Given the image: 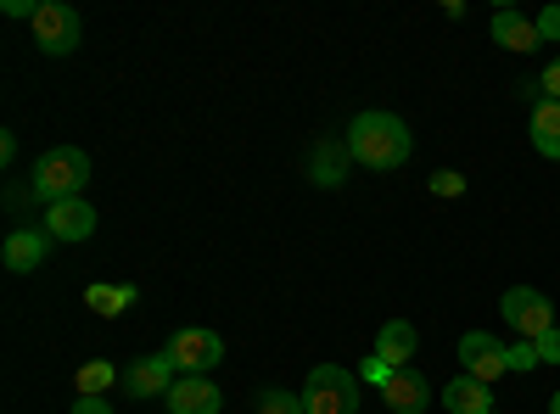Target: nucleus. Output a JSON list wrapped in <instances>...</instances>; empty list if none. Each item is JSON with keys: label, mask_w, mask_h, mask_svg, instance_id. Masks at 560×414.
I'll return each instance as SVG.
<instances>
[{"label": "nucleus", "mask_w": 560, "mask_h": 414, "mask_svg": "<svg viewBox=\"0 0 560 414\" xmlns=\"http://www.w3.org/2000/svg\"><path fill=\"white\" fill-rule=\"evenodd\" d=\"M45 236H51V241H90V236H96V208H90L84 197L45 208Z\"/></svg>", "instance_id": "obj_9"}, {"label": "nucleus", "mask_w": 560, "mask_h": 414, "mask_svg": "<svg viewBox=\"0 0 560 414\" xmlns=\"http://www.w3.org/2000/svg\"><path fill=\"white\" fill-rule=\"evenodd\" d=\"M504 364H510V370H533V364H538V342H516V347H504Z\"/></svg>", "instance_id": "obj_21"}, {"label": "nucleus", "mask_w": 560, "mask_h": 414, "mask_svg": "<svg viewBox=\"0 0 560 414\" xmlns=\"http://www.w3.org/2000/svg\"><path fill=\"white\" fill-rule=\"evenodd\" d=\"M382 403H387L393 414H420V409L432 403V381L404 364V370H393V376H387V387H382Z\"/></svg>", "instance_id": "obj_10"}, {"label": "nucleus", "mask_w": 560, "mask_h": 414, "mask_svg": "<svg viewBox=\"0 0 560 414\" xmlns=\"http://www.w3.org/2000/svg\"><path fill=\"white\" fill-rule=\"evenodd\" d=\"M124 381V370L118 364H107V358H90L84 370H79V398H102L107 387H118Z\"/></svg>", "instance_id": "obj_18"}, {"label": "nucleus", "mask_w": 560, "mask_h": 414, "mask_svg": "<svg viewBox=\"0 0 560 414\" xmlns=\"http://www.w3.org/2000/svg\"><path fill=\"white\" fill-rule=\"evenodd\" d=\"M493 414H499V409H493Z\"/></svg>", "instance_id": "obj_29"}, {"label": "nucleus", "mask_w": 560, "mask_h": 414, "mask_svg": "<svg viewBox=\"0 0 560 414\" xmlns=\"http://www.w3.org/2000/svg\"><path fill=\"white\" fill-rule=\"evenodd\" d=\"M459 364H465V376L482 381V387L510 370V364H504V342H499L493 331H465V336H459Z\"/></svg>", "instance_id": "obj_7"}, {"label": "nucleus", "mask_w": 560, "mask_h": 414, "mask_svg": "<svg viewBox=\"0 0 560 414\" xmlns=\"http://www.w3.org/2000/svg\"><path fill=\"white\" fill-rule=\"evenodd\" d=\"M415 347H420V336H415L409 319H387V326L376 331V358L393 364V370H404V364L415 358Z\"/></svg>", "instance_id": "obj_12"}, {"label": "nucleus", "mask_w": 560, "mask_h": 414, "mask_svg": "<svg viewBox=\"0 0 560 414\" xmlns=\"http://www.w3.org/2000/svg\"><path fill=\"white\" fill-rule=\"evenodd\" d=\"M90 186V157L79 146H51L39 163H34V197L45 208L57 202H79V191Z\"/></svg>", "instance_id": "obj_2"}, {"label": "nucleus", "mask_w": 560, "mask_h": 414, "mask_svg": "<svg viewBox=\"0 0 560 414\" xmlns=\"http://www.w3.org/2000/svg\"><path fill=\"white\" fill-rule=\"evenodd\" d=\"M493 45H504V51H538V23L533 17H522V12H493Z\"/></svg>", "instance_id": "obj_14"}, {"label": "nucleus", "mask_w": 560, "mask_h": 414, "mask_svg": "<svg viewBox=\"0 0 560 414\" xmlns=\"http://www.w3.org/2000/svg\"><path fill=\"white\" fill-rule=\"evenodd\" d=\"M45 252H51V236H45V229H12V236H7V269L12 274L39 269Z\"/></svg>", "instance_id": "obj_13"}, {"label": "nucleus", "mask_w": 560, "mask_h": 414, "mask_svg": "<svg viewBox=\"0 0 560 414\" xmlns=\"http://www.w3.org/2000/svg\"><path fill=\"white\" fill-rule=\"evenodd\" d=\"M538 364H560V326L538 336Z\"/></svg>", "instance_id": "obj_25"}, {"label": "nucleus", "mask_w": 560, "mask_h": 414, "mask_svg": "<svg viewBox=\"0 0 560 414\" xmlns=\"http://www.w3.org/2000/svg\"><path fill=\"white\" fill-rule=\"evenodd\" d=\"M387 376H393V364H382V358H370V364H364V381H376V387H387Z\"/></svg>", "instance_id": "obj_26"}, {"label": "nucleus", "mask_w": 560, "mask_h": 414, "mask_svg": "<svg viewBox=\"0 0 560 414\" xmlns=\"http://www.w3.org/2000/svg\"><path fill=\"white\" fill-rule=\"evenodd\" d=\"M443 409H454V414H493V392L482 381H471V376H454L443 387Z\"/></svg>", "instance_id": "obj_15"}, {"label": "nucleus", "mask_w": 560, "mask_h": 414, "mask_svg": "<svg viewBox=\"0 0 560 414\" xmlns=\"http://www.w3.org/2000/svg\"><path fill=\"white\" fill-rule=\"evenodd\" d=\"M73 414H113V403H107V398H79Z\"/></svg>", "instance_id": "obj_27"}, {"label": "nucleus", "mask_w": 560, "mask_h": 414, "mask_svg": "<svg viewBox=\"0 0 560 414\" xmlns=\"http://www.w3.org/2000/svg\"><path fill=\"white\" fill-rule=\"evenodd\" d=\"M499 314H504L510 331H522V342H538L544 331H555V303L538 286H510L504 303H499Z\"/></svg>", "instance_id": "obj_6"}, {"label": "nucleus", "mask_w": 560, "mask_h": 414, "mask_svg": "<svg viewBox=\"0 0 560 414\" xmlns=\"http://www.w3.org/2000/svg\"><path fill=\"white\" fill-rule=\"evenodd\" d=\"M459 191H465V174H454V168L432 174V197H459Z\"/></svg>", "instance_id": "obj_22"}, {"label": "nucleus", "mask_w": 560, "mask_h": 414, "mask_svg": "<svg viewBox=\"0 0 560 414\" xmlns=\"http://www.w3.org/2000/svg\"><path fill=\"white\" fill-rule=\"evenodd\" d=\"M258 414H308V409H303V398H292V392H264V398H258Z\"/></svg>", "instance_id": "obj_20"}, {"label": "nucleus", "mask_w": 560, "mask_h": 414, "mask_svg": "<svg viewBox=\"0 0 560 414\" xmlns=\"http://www.w3.org/2000/svg\"><path fill=\"white\" fill-rule=\"evenodd\" d=\"M224 398L208 376H179L174 392H168V414H219Z\"/></svg>", "instance_id": "obj_11"}, {"label": "nucleus", "mask_w": 560, "mask_h": 414, "mask_svg": "<svg viewBox=\"0 0 560 414\" xmlns=\"http://www.w3.org/2000/svg\"><path fill=\"white\" fill-rule=\"evenodd\" d=\"M409 152H415V134H409V123L393 118V113H359V118L348 123V157L364 163V168H376V174L404 168Z\"/></svg>", "instance_id": "obj_1"}, {"label": "nucleus", "mask_w": 560, "mask_h": 414, "mask_svg": "<svg viewBox=\"0 0 560 414\" xmlns=\"http://www.w3.org/2000/svg\"><path fill=\"white\" fill-rule=\"evenodd\" d=\"M533 23H538V39H549V45H560V7H544V12L533 17Z\"/></svg>", "instance_id": "obj_23"}, {"label": "nucleus", "mask_w": 560, "mask_h": 414, "mask_svg": "<svg viewBox=\"0 0 560 414\" xmlns=\"http://www.w3.org/2000/svg\"><path fill=\"white\" fill-rule=\"evenodd\" d=\"M549 414H560V392H555V398H549Z\"/></svg>", "instance_id": "obj_28"}, {"label": "nucleus", "mask_w": 560, "mask_h": 414, "mask_svg": "<svg viewBox=\"0 0 560 414\" xmlns=\"http://www.w3.org/2000/svg\"><path fill=\"white\" fill-rule=\"evenodd\" d=\"M308 414H359V376L348 364H314L308 387H303Z\"/></svg>", "instance_id": "obj_3"}, {"label": "nucleus", "mask_w": 560, "mask_h": 414, "mask_svg": "<svg viewBox=\"0 0 560 414\" xmlns=\"http://www.w3.org/2000/svg\"><path fill=\"white\" fill-rule=\"evenodd\" d=\"M174 381H179V370H174L168 353H147V358L124 364V392L129 398H168Z\"/></svg>", "instance_id": "obj_8"}, {"label": "nucleus", "mask_w": 560, "mask_h": 414, "mask_svg": "<svg viewBox=\"0 0 560 414\" xmlns=\"http://www.w3.org/2000/svg\"><path fill=\"white\" fill-rule=\"evenodd\" d=\"M342 157H348V141L342 146L337 141L314 146V186H337V179H342Z\"/></svg>", "instance_id": "obj_19"}, {"label": "nucleus", "mask_w": 560, "mask_h": 414, "mask_svg": "<svg viewBox=\"0 0 560 414\" xmlns=\"http://www.w3.org/2000/svg\"><path fill=\"white\" fill-rule=\"evenodd\" d=\"M79 39H84V23H79V12L68 7V0H45V7H34V45L45 57L79 51Z\"/></svg>", "instance_id": "obj_5"}, {"label": "nucleus", "mask_w": 560, "mask_h": 414, "mask_svg": "<svg viewBox=\"0 0 560 414\" xmlns=\"http://www.w3.org/2000/svg\"><path fill=\"white\" fill-rule=\"evenodd\" d=\"M538 96H544V102H560V57L538 73Z\"/></svg>", "instance_id": "obj_24"}, {"label": "nucleus", "mask_w": 560, "mask_h": 414, "mask_svg": "<svg viewBox=\"0 0 560 414\" xmlns=\"http://www.w3.org/2000/svg\"><path fill=\"white\" fill-rule=\"evenodd\" d=\"M163 353L174 358L179 376H208V370H219V358H224V336L208 331V326H185V331L168 336Z\"/></svg>", "instance_id": "obj_4"}, {"label": "nucleus", "mask_w": 560, "mask_h": 414, "mask_svg": "<svg viewBox=\"0 0 560 414\" xmlns=\"http://www.w3.org/2000/svg\"><path fill=\"white\" fill-rule=\"evenodd\" d=\"M135 286H107V281H96V286H84V303H90V314H124V308H135Z\"/></svg>", "instance_id": "obj_17"}, {"label": "nucleus", "mask_w": 560, "mask_h": 414, "mask_svg": "<svg viewBox=\"0 0 560 414\" xmlns=\"http://www.w3.org/2000/svg\"><path fill=\"white\" fill-rule=\"evenodd\" d=\"M533 146H538V157H549V163H560V102H533Z\"/></svg>", "instance_id": "obj_16"}]
</instances>
